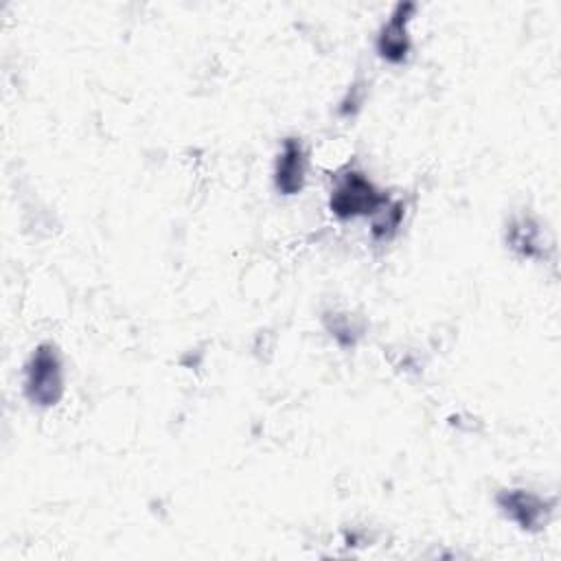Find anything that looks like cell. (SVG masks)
I'll use <instances>...</instances> for the list:
<instances>
[{
	"instance_id": "6",
	"label": "cell",
	"mask_w": 561,
	"mask_h": 561,
	"mask_svg": "<svg viewBox=\"0 0 561 561\" xmlns=\"http://www.w3.org/2000/svg\"><path fill=\"white\" fill-rule=\"evenodd\" d=\"M508 243L513 250H517L522 256H539L541 254V237L539 228L530 219H517L508 228Z\"/></svg>"
},
{
	"instance_id": "8",
	"label": "cell",
	"mask_w": 561,
	"mask_h": 561,
	"mask_svg": "<svg viewBox=\"0 0 561 561\" xmlns=\"http://www.w3.org/2000/svg\"><path fill=\"white\" fill-rule=\"evenodd\" d=\"M329 331H331V335L340 342V344H344V346H353L355 344V327H353V322H348V318L346 316H333V324L329 327Z\"/></svg>"
},
{
	"instance_id": "5",
	"label": "cell",
	"mask_w": 561,
	"mask_h": 561,
	"mask_svg": "<svg viewBox=\"0 0 561 561\" xmlns=\"http://www.w3.org/2000/svg\"><path fill=\"white\" fill-rule=\"evenodd\" d=\"M307 180V153L298 138H285L274 162V186L283 195H296Z\"/></svg>"
},
{
	"instance_id": "4",
	"label": "cell",
	"mask_w": 561,
	"mask_h": 561,
	"mask_svg": "<svg viewBox=\"0 0 561 561\" xmlns=\"http://www.w3.org/2000/svg\"><path fill=\"white\" fill-rule=\"evenodd\" d=\"M412 13V2H399L377 35V53L390 64H401L412 48V39L408 33Z\"/></svg>"
},
{
	"instance_id": "3",
	"label": "cell",
	"mask_w": 561,
	"mask_h": 561,
	"mask_svg": "<svg viewBox=\"0 0 561 561\" xmlns=\"http://www.w3.org/2000/svg\"><path fill=\"white\" fill-rule=\"evenodd\" d=\"M500 511L524 530H539L552 511V504L526 489H504L495 497Z\"/></svg>"
},
{
	"instance_id": "2",
	"label": "cell",
	"mask_w": 561,
	"mask_h": 561,
	"mask_svg": "<svg viewBox=\"0 0 561 561\" xmlns=\"http://www.w3.org/2000/svg\"><path fill=\"white\" fill-rule=\"evenodd\" d=\"M388 204V197L362 171H344L335 178L329 195V208L340 219L377 215Z\"/></svg>"
},
{
	"instance_id": "1",
	"label": "cell",
	"mask_w": 561,
	"mask_h": 561,
	"mask_svg": "<svg viewBox=\"0 0 561 561\" xmlns=\"http://www.w3.org/2000/svg\"><path fill=\"white\" fill-rule=\"evenodd\" d=\"M24 394L37 408L59 403L64 394V364L55 344L44 342L33 348L24 364Z\"/></svg>"
},
{
	"instance_id": "7",
	"label": "cell",
	"mask_w": 561,
	"mask_h": 561,
	"mask_svg": "<svg viewBox=\"0 0 561 561\" xmlns=\"http://www.w3.org/2000/svg\"><path fill=\"white\" fill-rule=\"evenodd\" d=\"M401 217H403V204H386L377 215H375V221H373V237L377 241H386L390 239L399 224H401Z\"/></svg>"
}]
</instances>
